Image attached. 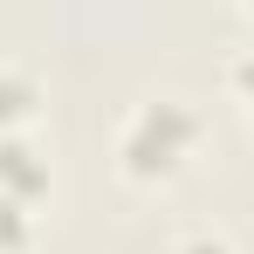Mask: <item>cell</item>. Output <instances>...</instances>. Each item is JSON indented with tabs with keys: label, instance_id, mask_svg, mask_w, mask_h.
<instances>
[{
	"label": "cell",
	"instance_id": "1",
	"mask_svg": "<svg viewBox=\"0 0 254 254\" xmlns=\"http://www.w3.org/2000/svg\"><path fill=\"white\" fill-rule=\"evenodd\" d=\"M199 130L206 124H199L192 103H179V96H144V103L124 117V130H117V165H124V179H137V186L179 179L186 158L199 151Z\"/></svg>",
	"mask_w": 254,
	"mask_h": 254
},
{
	"label": "cell",
	"instance_id": "2",
	"mask_svg": "<svg viewBox=\"0 0 254 254\" xmlns=\"http://www.w3.org/2000/svg\"><path fill=\"white\" fill-rule=\"evenodd\" d=\"M0 192L7 199H28V206L48 192V158L28 137H0Z\"/></svg>",
	"mask_w": 254,
	"mask_h": 254
},
{
	"label": "cell",
	"instance_id": "3",
	"mask_svg": "<svg viewBox=\"0 0 254 254\" xmlns=\"http://www.w3.org/2000/svg\"><path fill=\"white\" fill-rule=\"evenodd\" d=\"M35 110H42V83H35L28 69L0 62V137H21Z\"/></svg>",
	"mask_w": 254,
	"mask_h": 254
},
{
	"label": "cell",
	"instance_id": "4",
	"mask_svg": "<svg viewBox=\"0 0 254 254\" xmlns=\"http://www.w3.org/2000/svg\"><path fill=\"white\" fill-rule=\"evenodd\" d=\"M35 241V213H28V199H7L0 192V254H21Z\"/></svg>",
	"mask_w": 254,
	"mask_h": 254
},
{
	"label": "cell",
	"instance_id": "5",
	"mask_svg": "<svg viewBox=\"0 0 254 254\" xmlns=\"http://www.w3.org/2000/svg\"><path fill=\"white\" fill-rule=\"evenodd\" d=\"M227 89H234V110H241V117H248V130H254V55H241V62H234Z\"/></svg>",
	"mask_w": 254,
	"mask_h": 254
},
{
	"label": "cell",
	"instance_id": "6",
	"mask_svg": "<svg viewBox=\"0 0 254 254\" xmlns=\"http://www.w3.org/2000/svg\"><path fill=\"white\" fill-rule=\"evenodd\" d=\"M179 254H234V241H227V234H192Z\"/></svg>",
	"mask_w": 254,
	"mask_h": 254
},
{
	"label": "cell",
	"instance_id": "7",
	"mask_svg": "<svg viewBox=\"0 0 254 254\" xmlns=\"http://www.w3.org/2000/svg\"><path fill=\"white\" fill-rule=\"evenodd\" d=\"M241 7H248V14H254V0H241Z\"/></svg>",
	"mask_w": 254,
	"mask_h": 254
}]
</instances>
